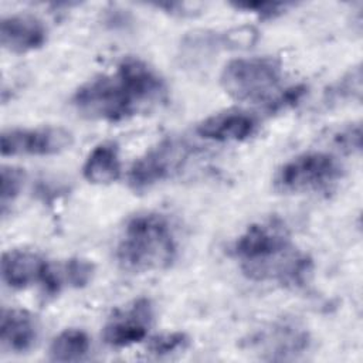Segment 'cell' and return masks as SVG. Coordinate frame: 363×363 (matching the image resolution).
Returning a JSON list of instances; mask_svg holds the SVG:
<instances>
[{"label":"cell","instance_id":"obj_11","mask_svg":"<svg viewBox=\"0 0 363 363\" xmlns=\"http://www.w3.org/2000/svg\"><path fill=\"white\" fill-rule=\"evenodd\" d=\"M257 33L252 28H235L225 33L193 31L187 34L180 45L182 57L187 62H201L221 48L247 47L254 43Z\"/></svg>","mask_w":363,"mask_h":363},{"label":"cell","instance_id":"obj_8","mask_svg":"<svg viewBox=\"0 0 363 363\" xmlns=\"http://www.w3.org/2000/svg\"><path fill=\"white\" fill-rule=\"evenodd\" d=\"M1 279L13 289H24L41 284L50 295L61 289L60 272L38 252L31 250H10L1 257Z\"/></svg>","mask_w":363,"mask_h":363},{"label":"cell","instance_id":"obj_10","mask_svg":"<svg viewBox=\"0 0 363 363\" xmlns=\"http://www.w3.org/2000/svg\"><path fill=\"white\" fill-rule=\"evenodd\" d=\"M153 320V305L147 298L135 299L118 309L105 323L102 337L106 345L121 349L142 342Z\"/></svg>","mask_w":363,"mask_h":363},{"label":"cell","instance_id":"obj_5","mask_svg":"<svg viewBox=\"0 0 363 363\" xmlns=\"http://www.w3.org/2000/svg\"><path fill=\"white\" fill-rule=\"evenodd\" d=\"M343 174L339 160L326 152H305L282 163L274 174V189L282 194L318 193L335 186Z\"/></svg>","mask_w":363,"mask_h":363},{"label":"cell","instance_id":"obj_19","mask_svg":"<svg viewBox=\"0 0 363 363\" xmlns=\"http://www.w3.org/2000/svg\"><path fill=\"white\" fill-rule=\"evenodd\" d=\"M62 272H64V279L71 286L84 288L92 281L95 267L89 259L74 257L65 262Z\"/></svg>","mask_w":363,"mask_h":363},{"label":"cell","instance_id":"obj_3","mask_svg":"<svg viewBox=\"0 0 363 363\" xmlns=\"http://www.w3.org/2000/svg\"><path fill=\"white\" fill-rule=\"evenodd\" d=\"M179 252V242L170 220L156 211L130 217L116 244L119 267L132 274L163 271L172 267Z\"/></svg>","mask_w":363,"mask_h":363},{"label":"cell","instance_id":"obj_2","mask_svg":"<svg viewBox=\"0 0 363 363\" xmlns=\"http://www.w3.org/2000/svg\"><path fill=\"white\" fill-rule=\"evenodd\" d=\"M231 251L241 272L255 282L299 288L313 271L311 255L294 244L288 227L277 217L250 224Z\"/></svg>","mask_w":363,"mask_h":363},{"label":"cell","instance_id":"obj_16","mask_svg":"<svg viewBox=\"0 0 363 363\" xmlns=\"http://www.w3.org/2000/svg\"><path fill=\"white\" fill-rule=\"evenodd\" d=\"M89 349V336L81 329L69 328L52 339L48 354L54 362H78L88 354Z\"/></svg>","mask_w":363,"mask_h":363},{"label":"cell","instance_id":"obj_18","mask_svg":"<svg viewBox=\"0 0 363 363\" xmlns=\"http://www.w3.org/2000/svg\"><path fill=\"white\" fill-rule=\"evenodd\" d=\"M0 182H1V189H0L1 211L4 214L7 206L20 194V191L23 189L24 173L18 167L3 166L1 174H0Z\"/></svg>","mask_w":363,"mask_h":363},{"label":"cell","instance_id":"obj_20","mask_svg":"<svg viewBox=\"0 0 363 363\" xmlns=\"http://www.w3.org/2000/svg\"><path fill=\"white\" fill-rule=\"evenodd\" d=\"M189 343V337L183 332H172L155 336L147 345V350L153 356H167L183 350Z\"/></svg>","mask_w":363,"mask_h":363},{"label":"cell","instance_id":"obj_1","mask_svg":"<svg viewBox=\"0 0 363 363\" xmlns=\"http://www.w3.org/2000/svg\"><path fill=\"white\" fill-rule=\"evenodd\" d=\"M166 95V82L155 67L142 58L126 57L112 72L79 85L71 104L86 119L115 123L157 106Z\"/></svg>","mask_w":363,"mask_h":363},{"label":"cell","instance_id":"obj_15","mask_svg":"<svg viewBox=\"0 0 363 363\" xmlns=\"http://www.w3.org/2000/svg\"><path fill=\"white\" fill-rule=\"evenodd\" d=\"M121 174L119 149L113 142L96 145L86 156L82 166V176L92 184H109Z\"/></svg>","mask_w":363,"mask_h":363},{"label":"cell","instance_id":"obj_22","mask_svg":"<svg viewBox=\"0 0 363 363\" xmlns=\"http://www.w3.org/2000/svg\"><path fill=\"white\" fill-rule=\"evenodd\" d=\"M360 138H362L360 125L352 123V125L340 129L335 135V143L342 152L357 153L360 150Z\"/></svg>","mask_w":363,"mask_h":363},{"label":"cell","instance_id":"obj_9","mask_svg":"<svg viewBox=\"0 0 363 363\" xmlns=\"http://www.w3.org/2000/svg\"><path fill=\"white\" fill-rule=\"evenodd\" d=\"M72 133L60 126L11 128L1 132V156H51L67 150Z\"/></svg>","mask_w":363,"mask_h":363},{"label":"cell","instance_id":"obj_4","mask_svg":"<svg viewBox=\"0 0 363 363\" xmlns=\"http://www.w3.org/2000/svg\"><path fill=\"white\" fill-rule=\"evenodd\" d=\"M282 81V64L271 55L242 57L225 64L220 75L224 92L241 102H267L275 99Z\"/></svg>","mask_w":363,"mask_h":363},{"label":"cell","instance_id":"obj_17","mask_svg":"<svg viewBox=\"0 0 363 363\" xmlns=\"http://www.w3.org/2000/svg\"><path fill=\"white\" fill-rule=\"evenodd\" d=\"M360 92H362V74H360V68L356 67L326 91V101L330 104H335L340 101L359 99Z\"/></svg>","mask_w":363,"mask_h":363},{"label":"cell","instance_id":"obj_7","mask_svg":"<svg viewBox=\"0 0 363 363\" xmlns=\"http://www.w3.org/2000/svg\"><path fill=\"white\" fill-rule=\"evenodd\" d=\"M190 146L180 138L169 136L149 147L129 169L128 182L135 191H145L182 170L190 156Z\"/></svg>","mask_w":363,"mask_h":363},{"label":"cell","instance_id":"obj_12","mask_svg":"<svg viewBox=\"0 0 363 363\" xmlns=\"http://www.w3.org/2000/svg\"><path fill=\"white\" fill-rule=\"evenodd\" d=\"M0 41L4 50L24 54L44 45L47 41V27L33 14L17 13L4 16L0 23Z\"/></svg>","mask_w":363,"mask_h":363},{"label":"cell","instance_id":"obj_13","mask_svg":"<svg viewBox=\"0 0 363 363\" xmlns=\"http://www.w3.org/2000/svg\"><path fill=\"white\" fill-rule=\"evenodd\" d=\"M257 119L244 111H223L203 119L196 130L208 140L214 142H241L254 135Z\"/></svg>","mask_w":363,"mask_h":363},{"label":"cell","instance_id":"obj_6","mask_svg":"<svg viewBox=\"0 0 363 363\" xmlns=\"http://www.w3.org/2000/svg\"><path fill=\"white\" fill-rule=\"evenodd\" d=\"M241 346L261 360H295L309 350L311 333L294 318H278L244 337Z\"/></svg>","mask_w":363,"mask_h":363},{"label":"cell","instance_id":"obj_14","mask_svg":"<svg viewBox=\"0 0 363 363\" xmlns=\"http://www.w3.org/2000/svg\"><path fill=\"white\" fill-rule=\"evenodd\" d=\"M38 335L35 318L18 308H3L0 315V342L4 350L24 353L30 350Z\"/></svg>","mask_w":363,"mask_h":363},{"label":"cell","instance_id":"obj_21","mask_svg":"<svg viewBox=\"0 0 363 363\" xmlns=\"http://www.w3.org/2000/svg\"><path fill=\"white\" fill-rule=\"evenodd\" d=\"M231 6L235 7L237 10H244V11L257 14L261 18H271L285 11L292 4L282 3V1H238V3H233Z\"/></svg>","mask_w":363,"mask_h":363}]
</instances>
